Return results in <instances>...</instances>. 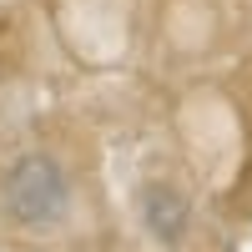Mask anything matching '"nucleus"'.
Masks as SVG:
<instances>
[{
	"mask_svg": "<svg viewBox=\"0 0 252 252\" xmlns=\"http://www.w3.org/2000/svg\"><path fill=\"white\" fill-rule=\"evenodd\" d=\"M5 197H10V207H15L20 222H51L61 212V202H66V182H61L56 161L26 157L10 172V182H5Z\"/></svg>",
	"mask_w": 252,
	"mask_h": 252,
	"instance_id": "f257e3e1",
	"label": "nucleus"
}]
</instances>
